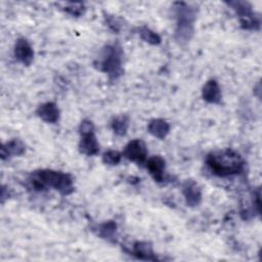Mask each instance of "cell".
I'll list each match as a JSON object with an SVG mask.
<instances>
[{
  "instance_id": "9a60e30c",
  "label": "cell",
  "mask_w": 262,
  "mask_h": 262,
  "mask_svg": "<svg viewBox=\"0 0 262 262\" xmlns=\"http://www.w3.org/2000/svg\"><path fill=\"white\" fill-rule=\"evenodd\" d=\"M147 131L159 139H164L170 132V125L164 119H152L147 125Z\"/></svg>"
},
{
  "instance_id": "ffe728a7",
  "label": "cell",
  "mask_w": 262,
  "mask_h": 262,
  "mask_svg": "<svg viewBox=\"0 0 262 262\" xmlns=\"http://www.w3.org/2000/svg\"><path fill=\"white\" fill-rule=\"evenodd\" d=\"M64 11L73 16H81L85 12V6L83 3H68L64 6Z\"/></svg>"
},
{
  "instance_id": "44dd1931",
  "label": "cell",
  "mask_w": 262,
  "mask_h": 262,
  "mask_svg": "<svg viewBox=\"0 0 262 262\" xmlns=\"http://www.w3.org/2000/svg\"><path fill=\"white\" fill-rule=\"evenodd\" d=\"M79 133H80V136L89 134V133H94V125L92 121L89 119H84L79 126Z\"/></svg>"
},
{
  "instance_id": "5bb4252c",
  "label": "cell",
  "mask_w": 262,
  "mask_h": 262,
  "mask_svg": "<svg viewBox=\"0 0 262 262\" xmlns=\"http://www.w3.org/2000/svg\"><path fill=\"white\" fill-rule=\"evenodd\" d=\"M131 254L140 260H149V261L158 260V258L152 250V246L147 242L134 243Z\"/></svg>"
},
{
  "instance_id": "8fae6325",
  "label": "cell",
  "mask_w": 262,
  "mask_h": 262,
  "mask_svg": "<svg viewBox=\"0 0 262 262\" xmlns=\"http://www.w3.org/2000/svg\"><path fill=\"white\" fill-rule=\"evenodd\" d=\"M202 96L204 100L209 103L219 104L221 102L222 94H221V89L219 87L218 82L213 79L206 82L202 90Z\"/></svg>"
},
{
  "instance_id": "7c38bea8",
  "label": "cell",
  "mask_w": 262,
  "mask_h": 262,
  "mask_svg": "<svg viewBox=\"0 0 262 262\" xmlns=\"http://www.w3.org/2000/svg\"><path fill=\"white\" fill-rule=\"evenodd\" d=\"M26 151V145L25 143L18 139L14 138L9 140L8 142L2 144L1 146V159L4 161L6 159H9L11 157H17L24 155Z\"/></svg>"
},
{
  "instance_id": "7402d4cb",
  "label": "cell",
  "mask_w": 262,
  "mask_h": 262,
  "mask_svg": "<svg viewBox=\"0 0 262 262\" xmlns=\"http://www.w3.org/2000/svg\"><path fill=\"white\" fill-rule=\"evenodd\" d=\"M104 18H105V21L107 24V26L110 27V29H112L114 32H119L122 25H121V21L115 17L114 15H110V14H105L104 15Z\"/></svg>"
},
{
  "instance_id": "6da1fadb",
  "label": "cell",
  "mask_w": 262,
  "mask_h": 262,
  "mask_svg": "<svg viewBox=\"0 0 262 262\" xmlns=\"http://www.w3.org/2000/svg\"><path fill=\"white\" fill-rule=\"evenodd\" d=\"M206 164L210 171L218 177L241 174L245 169V161L239 154L230 148L208 154Z\"/></svg>"
},
{
  "instance_id": "9c48e42d",
  "label": "cell",
  "mask_w": 262,
  "mask_h": 262,
  "mask_svg": "<svg viewBox=\"0 0 262 262\" xmlns=\"http://www.w3.org/2000/svg\"><path fill=\"white\" fill-rule=\"evenodd\" d=\"M145 167L155 181L163 182L165 180L166 162L162 157L154 156L148 158L145 162Z\"/></svg>"
},
{
  "instance_id": "2e32d148",
  "label": "cell",
  "mask_w": 262,
  "mask_h": 262,
  "mask_svg": "<svg viewBox=\"0 0 262 262\" xmlns=\"http://www.w3.org/2000/svg\"><path fill=\"white\" fill-rule=\"evenodd\" d=\"M93 230L100 237L111 239V238H114V235L117 230V224H116V222L111 220V221H107V222L97 225Z\"/></svg>"
},
{
  "instance_id": "52a82bcc",
  "label": "cell",
  "mask_w": 262,
  "mask_h": 262,
  "mask_svg": "<svg viewBox=\"0 0 262 262\" xmlns=\"http://www.w3.org/2000/svg\"><path fill=\"white\" fill-rule=\"evenodd\" d=\"M14 56L15 58L25 66H30L34 59V50L25 38L16 40L14 45Z\"/></svg>"
},
{
  "instance_id": "30bf717a",
  "label": "cell",
  "mask_w": 262,
  "mask_h": 262,
  "mask_svg": "<svg viewBox=\"0 0 262 262\" xmlns=\"http://www.w3.org/2000/svg\"><path fill=\"white\" fill-rule=\"evenodd\" d=\"M36 114L41 120L51 124L57 123L60 115L59 108L57 107L56 103L52 101H48L40 104L36 110Z\"/></svg>"
},
{
  "instance_id": "4fadbf2b",
  "label": "cell",
  "mask_w": 262,
  "mask_h": 262,
  "mask_svg": "<svg viewBox=\"0 0 262 262\" xmlns=\"http://www.w3.org/2000/svg\"><path fill=\"white\" fill-rule=\"evenodd\" d=\"M79 150L86 156H94L98 154L99 143L94 133L81 135V139L79 141Z\"/></svg>"
},
{
  "instance_id": "3957f363",
  "label": "cell",
  "mask_w": 262,
  "mask_h": 262,
  "mask_svg": "<svg viewBox=\"0 0 262 262\" xmlns=\"http://www.w3.org/2000/svg\"><path fill=\"white\" fill-rule=\"evenodd\" d=\"M174 12L176 15L175 40L179 44H186L194 34V21L196 17L195 9L185 2H175Z\"/></svg>"
},
{
  "instance_id": "ac0fdd59",
  "label": "cell",
  "mask_w": 262,
  "mask_h": 262,
  "mask_svg": "<svg viewBox=\"0 0 262 262\" xmlns=\"http://www.w3.org/2000/svg\"><path fill=\"white\" fill-rule=\"evenodd\" d=\"M138 32H139V35L141 37V39L145 42H147L148 44H151V45H158L161 43V37L156 33L154 32L152 30H150L149 28L143 26V27H140L138 29Z\"/></svg>"
},
{
  "instance_id": "277c9868",
  "label": "cell",
  "mask_w": 262,
  "mask_h": 262,
  "mask_svg": "<svg viewBox=\"0 0 262 262\" xmlns=\"http://www.w3.org/2000/svg\"><path fill=\"white\" fill-rule=\"evenodd\" d=\"M123 51L118 44L106 45L101 53L98 61L95 62L96 68L105 73L111 81L117 80L123 74Z\"/></svg>"
},
{
  "instance_id": "8992f818",
  "label": "cell",
  "mask_w": 262,
  "mask_h": 262,
  "mask_svg": "<svg viewBox=\"0 0 262 262\" xmlns=\"http://www.w3.org/2000/svg\"><path fill=\"white\" fill-rule=\"evenodd\" d=\"M126 159L138 165H143L147 160V149L145 143L140 139L129 141L122 154Z\"/></svg>"
},
{
  "instance_id": "7a4b0ae2",
  "label": "cell",
  "mask_w": 262,
  "mask_h": 262,
  "mask_svg": "<svg viewBox=\"0 0 262 262\" xmlns=\"http://www.w3.org/2000/svg\"><path fill=\"white\" fill-rule=\"evenodd\" d=\"M29 181L33 189L36 191H42L52 187L59 193L68 195L71 194L75 189L74 180L70 174L50 169L34 171L31 173Z\"/></svg>"
},
{
  "instance_id": "5b68a950",
  "label": "cell",
  "mask_w": 262,
  "mask_h": 262,
  "mask_svg": "<svg viewBox=\"0 0 262 262\" xmlns=\"http://www.w3.org/2000/svg\"><path fill=\"white\" fill-rule=\"evenodd\" d=\"M236 13L239 19L241 27L245 30H259L260 18L253 12L252 6L247 1H228L225 2Z\"/></svg>"
},
{
  "instance_id": "e0dca14e",
  "label": "cell",
  "mask_w": 262,
  "mask_h": 262,
  "mask_svg": "<svg viewBox=\"0 0 262 262\" xmlns=\"http://www.w3.org/2000/svg\"><path fill=\"white\" fill-rule=\"evenodd\" d=\"M111 126H112L113 131L117 135L124 136V135H126L128 127H129V118L125 115L118 116L112 120Z\"/></svg>"
},
{
  "instance_id": "d6986e66",
  "label": "cell",
  "mask_w": 262,
  "mask_h": 262,
  "mask_svg": "<svg viewBox=\"0 0 262 262\" xmlns=\"http://www.w3.org/2000/svg\"><path fill=\"white\" fill-rule=\"evenodd\" d=\"M122 154L118 150H107L102 155V162L107 165H117L121 162Z\"/></svg>"
},
{
  "instance_id": "ba28073f",
  "label": "cell",
  "mask_w": 262,
  "mask_h": 262,
  "mask_svg": "<svg viewBox=\"0 0 262 262\" xmlns=\"http://www.w3.org/2000/svg\"><path fill=\"white\" fill-rule=\"evenodd\" d=\"M185 203L189 207H196L202 202V190L193 180H186L182 185Z\"/></svg>"
}]
</instances>
